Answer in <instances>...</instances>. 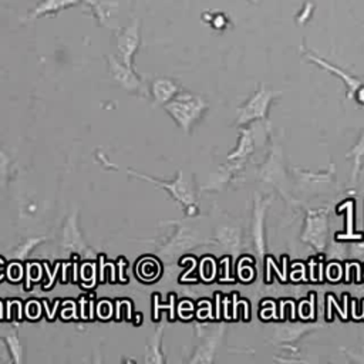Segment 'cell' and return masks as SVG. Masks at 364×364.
Listing matches in <instances>:
<instances>
[{"label":"cell","instance_id":"6da1fadb","mask_svg":"<svg viewBox=\"0 0 364 364\" xmlns=\"http://www.w3.org/2000/svg\"><path fill=\"white\" fill-rule=\"evenodd\" d=\"M203 108L205 102L199 97L191 94H183L166 105L169 114L182 127H189L200 115Z\"/></svg>","mask_w":364,"mask_h":364},{"label":"cell","instance_id":"7a4b0ae2","mask_svg":"<svg viewBox=\"0 0 364 364\" xmlns=\"http://www.w3.org/2000/svg\"><path fill=\"white\" fill-rule=\"evenodd\" d=\"M87 3L94 13L98 23L104 27L114 28L118 21L119 3L118 0H82Z\"/></svg>","mask_w":364,"mask_h":364},{"label":"cell","instance_id":"3957f363","mask_svg":"<svg viewBox=\"0 0 364 364\" xmlns=\"http://www.w3.org/2000/svg\"><path fill=\"white\" fill-rule=\"evenodd\" d=\"M139 44V23L132 21L118 34V53L125 65L131 67V60Z\"/></svg>","mask_w":364,"mask_h":364},{"label":"cell","instance_id":"277c9868","mask_svg":"<svg viewBox=\"0 0 364 364\" xmlns=\"http://www.w3.org/2000/svg\"><path fill=\"white\" fill-rule=\"evenodd\" d=\"M109 67H111V74L112 77L118 81V84L128 90V91H132V90H136L139 88V80L138 77L132 73L131 67L129 65H125L124 63H118L114 57H109Z\"/></svg>","mask_w":364,"mask_h":364},{"label":"cell","instance_id":"5b68a950","mask_svg":"<svg viewBox=\"0 0 364 364\" xmlns=\"http://www.w3.org/2000/svg\"><path fill=\"white\" fill-rule=\"evenodd\" d=\"M82 0H41L33 10L30 17L31 18H37L41 16H47V14H55L60 13L65 9H70L75 4H78Z\"/></svg>","mask_w":364,"mask_h":364},{"label":"cell","instance_id":"8992f818","mask_svg":"<svg viewBox=\"0 0 364 364\" xmlns=\"http://www.w3.org/2000/svg\"><path fill=\"white\" fill-rule=\"evenodd\" d=\"M178 91L176 84L166 78H158L152 84V92L158 102H166L171 97H173Z\"/></svg>","mask_w":364,"mask_h":364}]
</instances>
